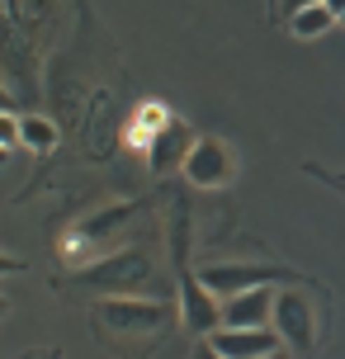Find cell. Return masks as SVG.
<instances>
[{"label":"cell","instance_id":"cb8c5ba5","mask_svg":"<svg viewBox=\"0 0 345 359\" xmlns=\"http://www.w3.org/2000/svg\"><path fill=\"white\" fill-rule=\"evenodd\" d=\"M336 180H341V184H345V175H336Z\"/></svg>","mask_w":345,"mask_h":359},{"label":"cell","instance_id":"ac0fdd59","mask_svg":"<svg viewBox=\"0 0 345 359\" xmlns=\"http://www.w3.org/2000/svg\"><path fill=\"white\" fill-rule=\"evenodd\" d=\"M270 359H298V355H293V350H284V345H279V350H274Z\"/></svg>","mask_w":345,"mask_h":359},{"label":"cell","instance_id":"5bb4252c","mask_svg":"<svg viewBox=\"0 0 345 359\" xmlns=\"http://www.w3.org/2000/svg\"><path fill=\"white\" fill-rule=\"evenodd\" d=\"M308 5H322V0H279V15L289 19V15H298V10H308Z\"/></svg>","mask_w":345,"mask_h":359},{"label":"cell","instance_id":"5b68a950","mask_svg":"<svg viewBox=\"0 0 345 359\" xmlns=\"http://www.w3.org/2000/svg\"><path fill=\"white\" fill-rule=\"evenodd\" d=\"M274 331H279V341L284 350L293 355H308L312 345H317V312H312L308 293H298V284L279 288V298H274Z\"/></svg>","mask_w":345,"mask_h":359},{"label":"cell","instance_id":"44dd1931","mask_svg":"<svg viewBox=\"0 0 345 359\" xmlns=\"http://www.w3.org/2000/svg\"><path fill=\"white\" fill-rule=\"evenodd\" d=\"M5 307H10V303H5V298H0V317H5Z\"/></svg>","mask_w":345,"mask_h":359},{"label":"cell","instance_id":"8992f818","mask_svg":"<svg viewBox=\"0 0 345 359\" xmlns=\"http://www.w3.org/2000/svg\"><path fill=\"white\" fill-rule=\"evenodd\" d=\"M194 189H222V184H232L236 180V156L232 147L222 142V137H199L194 151L184 156V170H180Z\"/></svg>","mask_w":345,"mask_h":359},{"label":"cell","instance_id":"7a4b0ae2","mask_svg":"<svg viewBox=\"0 0 345 359\" xmlns=\"http://www.w3.org/2000/svg\"><path fill=\"white\" fill-rule=\"evenodd\" d=\"M95 326L109 336H161L170 326V303L165 298H100L95 303Z\"/></svg>","mask_w":345,"mask_h":359},{"label":"cell","instance_id":"e0dca14e","mask_svg":"<svg viewBox=\"0 0 345 359\" xmlns=\"http://www.w3.org/2000/svg\"><path fill=\"white\" fill-rule=\"evenodd\" d=\"M322 5H327V10H331V15H336V19L345 15V0H322Z\"/></svg>","mask_w":345,"mask_h":359},{"label":"cell","instance_id":"4fadbf2b","mask_svg":"<svg viewBox=\"0 0 345 359\" xmlns=\"http://www.w3.org/2000/svg\"><path fill=\"white\" fill-rule=\"evenodd\" d=\"M10 274H24V260H15V255L0 251V279H10Z\"/></svg>","mask_w":345,"mask_h":359},{"label":"cell","instance_id":"6da1fadb","mask_svg":"<svg viewBox=\"0 0 345 359\" xmlns=\"http://www.w3.org/2000/svg\"><path fill=\"white\" fill-rule=\"evenodd\" d=\"M72 284L95 298H170V274L142 246H119L90 265L72 269Z\"/></svg>","mask_w":345,"mask_h":359},{"label":"cell","instance_id":"603a6c76","mask_svg":"<svg viewBox=\"0 0 345 359\" xmlns=\"http://www.w3.org/2000/svg\"><path fill=\"white\" fill-rule=\"evenodd\" d=\"M0 161H5V147H0Z\"/></svg>","mask_w":345,"mask_h":359},{"label":"cell","instance_id":"8fae6325","mask_svg":"<svg viewBox=\"0 0 345 359\" xmlns=\"http://www.w3.org/2000/svg\"><path fill=\"white\" fill-rule=\"evenodd\" d=\"M19 147H29V151H53L57 147V123L53 118H43V114H24L19 118Z\"/></svg>","mask_w":345,"mask_h":359},{"label":"cell","instance_id":"3957f363","mask_svg":"<svg viewBox=\"0 0 345 359\" xmlns=\"http://www.w3.org/2000/svg\"><path fill=\"white\" fill-rule=\"evenodd\" d=\"M199 279L218 298H236V293H251V288H289L298 284V274L270 265V260H222V265H203Z\"/></svg>","mask_w":345,"mask_h":359},{"label":"cell","instance_id":"9c48e42d","mask_svg":"<svg viewBox=\"0 0 345 359\" xmlns=\"http://www.w3.org/2000/svg\"><path fill=\"white\" fill-rule=\"evenodd\" d=\"M194 142H199V137H194L184 123H175V118H170V123H165L161 133L147 142V165H151L156 175H165V170H184V156L194 151Z\"/></svg>","mask_w":345,"mask_h":359},{"label":"cell","instance_id":"2e32d148","mask_svg":"<svg viewBox=\"0 0 345 359\" xmlns=\"http://www.w3.org/2000/svg\"><path fill=\"white\" fill-rule=\"evenodd\" d=\"M194 359H222V355H218V350H213L208 341H199V350H194Z\"/></svg>","mask_w":345,"mask_h":359},{"label":"cell","instance_id":"277c9868","mask_svg":"<svg viewBox=\"0 0 345 359\" xmlns=\"http://www.w3.org/2000/svg\"><path fill=\"white\" fill-rule=\"evenodd\" d=\"M175 303H180V322L189 336H213L222 326V298L199 279V269H180L175 274Z\"/></svg>","mask_w":345,"mask_h":359},{"label":"cell","instance_id":"d6986e66","mask_svg":"<svg viewBox=\"0 0 345 359\" xmlns=\"http://www.w3.org/2000/svg\"><path fill=\"white\" fill-rule=\"evenodd\" d=\"M265 5H270V15H279V0H265Z\"/></svg>","mask_w":345,"mask_h":359},{"label":"cell","instance_id":"30bf717a","mask_svg":"<svg viewBox=\"0 0 345 359\" xmlns=\"http://www.w3.org/2000/svg\"><path fill=\"white\" fill-rule=\"evenodd\" d=\"M289 24L293 38H303V43H312V38H322L327 29H336V15H331L327 5H308V10H298V15L284 19Z\"/></svg>","mask_w":345,"mask_h":359},{"label":"cell","instance_id":"7c38bea8","mask_svg":"<svg viewBox=\"0 0 345 359\" xmlns=\"http://www.w3.org/2000/svg\"><path fill=\"white\" fill-rule=\"evenodd\" d=\"M0 147H5V151L19 147V114H15V109H5V114H0Z\"/></svg>","mask_w":345,"mask_h":359},{"label":"cell","instance_id":"ffe728a7","mask_svg":"<svg viewBox=\"0 0 345 359\" xmlns=\"http://www.w3.org/2000/svg\"><path fill=\"white\" fill-rule=\"evenodd\" d=\"M34 359H57V355H53V350H43V355H34Z\"/></svg>","mask_w":345,"mask_h":359},{"label":"cell","instance_id":"9a60e30c","mask_svg":"<svg viewBox=\"0 0 345 359\" xmlns=\"http://www.w3.org/2000/svg\"><path fill=\"white\" fill-rule=\"evenodd\" d=\"M5 109H15V95H10V86H5V81H0V114H5Z\"/></svg>","mask_w":345,"mask_h":359},{"label":"cell","instance_id":"7402d4cb","mask_svg":"<svg viewBox=\"0 0 345 359\" xmlns=\"http://www.w3.org/2000/svg\"><path fill=\"white\" fill-rule=\"evenodd\" d=\"M336 29H345V15H341V19H336Z\"/></svg>","mask_w":345,"mask_h":359},{"label":"cell","instance_id":"ba28073f","mask_svg":"<svg viewBox=\"0 0 345 359\" xmlns=\"http://www.w3.org/2000/svg\"><path fill=\"white\" fill-rule=\"evenodd\" d=\"M274 298H279V288H251V293L222 298V326H236V331L270 326L274 322Z\"/></svg>","mask_w":345,"mask_h":359},{"label":"cell","instance_id":"52a82bcc","mask_svg":"<svg viewBox=\"0 0 345 359\" xmlns=\"http://www.w3.org/2000/svg\"><path fill=\"white\" fill-rule=\"evenodd\" d=\"M222 359H270L279 350V331L274 326H255V331H236V326H218L213 336H203Z\"/></svg>","mask_w":345,"mask_h":359}]
</instances>
